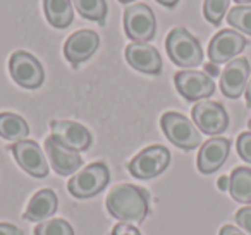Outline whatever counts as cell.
<instances>
[{
  "instance_id": "4",
  "label": "cell",
  "mask_w": 251,
  "mask_h": 235,
  "mask_svg": "<svg viewBox=\"0 0 251 235\" xmlns=\"http://www.w3.org/2000/svg\"><path fill=\"white\" fill-rule=\"evenodd\" d=\"M108 182H110V172H108L107 165L97 162L76 173L67 184V189H69L71 196L77 197V199H90V197L100 194Z\"/></svg>"
},
{
  "instance_id": "34",
  "label": "cell",
  "mask_w": 251,
  "mask_h": 235,
  "mask_svg": "<svg viewBox=\"0 0 251 235\" xmlns=\"http://www.w3.org/2000/svg\"><path fill=\"white\" fill-rule=\"evenodd\" d=\"M244 93H246V103L251 107V77H250V81H248V86H246V91H244Z\"/></svg>"
},
{
  "instance_id": "31",
  "label": "cell",
  "mask_w": 251,
  "mask_h": 235,
  "mask_svg": "<svg viewBox=\"0 0 251 235\" xmlns=\"http://www.w3.org/2000/svg\"><path fill=\"white\" fill-rule=\"evenodd\" d=\"M205 72L208 74L210 77H215V76H219L220 74V70H219V67H217V64H206L205 66Z\"/></svg>"
},
{
  "instance_id": "30",
  "label": "cell",
  "mask_w": 251,
  "mask_h": 235,
  "mask_svg": "<svg viewBox=\"0 0 251 235\" xmlns=\"http://www.w3.org/2000/svg\"><path fill=\"white\" fill-rule=\"evenodd\" d=\"M220 235H246L244 232H241L237 227H232V225H226V227L220 228Z\"/></svg>"
},
{
  "instance_id": "3",
  "label": "cell",
  "mask_w": 251,
  "mask_h": 235,
  "mask_svg": "<svg viewBox=\"0 0 251 235\" xmlns=\"http://www.w3.org/2000/svg\"><path fill=\"white\" fill-rule=\"evenodd\" d=\"M160 125L165 138L184 151H191L201 144V136H200L196 125L182 114L167 112L162 115Z\"/></svg>"
},
{
  "instance_id": "12",
  "label": "cell",
  "mask_w": 251,
  "mask_h": 235,
  "mask_svg": "<svg viewBox=\"0 0 251 235\" xmlns=\"http://www.w3.org/2000/svg\"><path fill=\"white\" fill-rule=\"evenodd\" d=\"M45 151L49 155L50 165L59 175H73L83 165V158H81L79 151H74V149L64 146L53 136H49L45 139Z\"/></svg>"
},
{
  "instance_id": "28",
  "label": "cell",
  "mask_w": 251,
  "mask_h": 235,
  "mask_svg": "<svg viewBox=\"0 0 251 235\" xmlns=\"http://www.w3.org/2000/svg\"><path fill=\"white\" fill-rule=\"evenodd\" d=\"M112 235H141L140 230H138L134 225H129V223H117L112 230Z\"/></svg>"
},
{
  "instance_id": "26",
  "label": "cell",
  "mask_w": 251,
  "mask_h": 235,
  "mask_svg": "<svg viewBox=\"0 0 251 235\" xmlns=\"http://www.w3.org/2000/svg\"><path fill=\"white\" fill-rule=\"evenodd\" d=\"M237 153L244 162L251 163V132H243L237 138Z\"/></svg>"
},
{
  "instance_id": "23",
  "label": "cell",
  "mask_w": 251,
  "mask_h": 235,
  "mask_svg": "<svg viewBox=\"0 0 251 235\" xmlns=\"http://www.w3.org/2000/svg\"><path fill=\"white\" fill-rule=\"evenodd\" d=\"M227 23L232 28L251 36V5H237L227 14Z\"/></svg>"
},
{
  "instance_id": "36",
  "label": "cell",
  "mask_w": 251,
  "mask_h": 235,
  "mask_svg": "<svg viewBox=\"0 0 251 235\" xmlns=\"http://www.w3.org/2000/svg\"><path fill=\"white\" fill-rule=\"evenodd\" d=\"M121 4H129V2H134V0H119Z\"/></svg>"
},
{
  "instance_id": "17",
  "label": "cell",
  "mask_w": 251,
  "mask_h": 235,
  "mask_svg": "<svg viewBox=\"0 0 251 235\" xmlns=\"http://www.w3.org/2000/svg\"><path fill=\"white\" fill-rule=\"evenodd\" d=\"M230 151V141L226 138H212L201 146L196 165L201 173H213L226 163Z\"/></svg>"
},
{
  "instance_id": "18",
  "label": "cell",
  "mask_w": 251,
  "mask_h": 235,
  "mask_svg": "<svg viewBox=\"0 0 251 235\" xmlns=\"http://www.w3.org/2000/svg\"><path fill=\"white\" fill-rule=\"evenodd\" d=\"M59 199L52 189H42L31 197L23 218L29 221H43L57 211Z\"/></svg>"
},
{
  "instance_id": "27",
  "label": "cell",
  "mask_w": 251,
  "mask_h": 235,
  "mask_svg": "<svg viewBox=\"0 0 251 235\" xmlns=\"http://www.w3.org/2000/svg\"><path fill=\"white\" fill-rule=\"evenodd\" d=\"M234 220H236V223L239 225L243 230H246L248 234L251 235V208H243V210H239L236 213V216H234Z\"/></svg>"
},
{
  "instance_id": "37",
  "label": "cell",
  "mask_w": 251,
  "mask_h": 235,
  "mask_svg": "<svg viewBox=\"0 0 251 235\" xmlns=\"http://www.w3.org/2000/svg\"><path fill=\"white\" fill-rule=\"evenodd\" d=\"M248 125H250V131H251V120H250V122H248Z\"/></svg>"
},
{
  "instance_id": "7",
  "label": "cell",
  "mask_w": 251,
  "mask_h": 235,
  "mask_svg": "<svg viewBox=\"0 0 251 235\" xmlns=\"http://www.w3.org/2000/svg\"><path fill=\"white\" fill-rule=\"evenodd\" d=\"M9 72L16 81V84L26 88V90H36L45 81V72H43V67L38 62V59L23 50H18L11 55Z\"/></svg>"
},
{
  "instance_id": "19",
  "label": "cell",
  "mask_w": 251,
  "mask_h": 235,
  "mask_svg": "<svg viewBox=\"0 0 251 235\" xmlns=\"http://www.w3.org/2000/svg\"><path fill=\"white\" fill-rule=\"evenodd\" d=\"M47 21L57 29H64L73 23V0H43Z\"/></svg>"
},
{
  "instance_id": "14",
  "label": "cell",
  "mask_w": 251,
  "mask_h": 235,
  "mask_svg": "<svg viewBox=\"0 0 251 235\" xmlns=\"http://www.w3.org/2000/svg\"><path fill=\"white\" fill-rule=\"evenodd\" d=\"M98 45H100V38L97 33L91 29H81L73 33L64 43V55L73 66H79L93 57V53L98 50Z\"/></svg>"
},
{
  "instance_id": "32",
  "label": "cell",
  "mask_w": 251,
  "mask_h": 235,
  "mask_svg": "<svg viewBox=\"0 0 251 235\" xmlns=\"http://www.w3.org/2000/svg\"><path fill=\"white\" fill-rule=\"evenodd\" d=\"M229 186H230V179L226 175H222L219 180H217V187H219L220 190H229Z\"/></svg>"
},
{
  "instance_id": "2",
  "label": "cell",
  "mask_w": 251,
  "mask_h": 235,
  "mask_svg": "<svg viewBox=\"0 0 251 235\" xmlns=\"http://www.w3.org/2000/svg\"><path fill=\"white\" fill-rule=\"evenodd\" d=\"M165 48L171 60L179 67L191 69L203 62V50L200 42L184 28H174L167 35Z\"/></svg>"
},
{
  "instance_id": "29",
  "label": "cell",
  "mask_w": 251,
  "mask_h": 235,
  "mask_svg": "<svg viewBox=\"0 0 251 235\" xmlns=\"http://www.w3.org/2000/svg\"><path fill=\"white\" fill-rule=\"evenodd\" d=\"M0 235H21V230L11 223H0Z\"/></svg>"
},
{
  "instance_id": "10",
  "label": "cell",
  "mask_w": 251,
  "mask_h": 235,
  "mask_svg": "<svg viewBox=\"0 0 251 235\" xmlns=\"http://www.w3.org/2000/svg\"><path fill=\"white\" fill-rule=\"evenodd\" d=\"M248 45V40L232 29H222L212 38L208 45V59L212 64H226L234 60Z\"/></svg>"
},
{
  "instance_id": "6",
  "label": "cell",
  "mask_w": 251,
  "mask_h": 235,
  "mask_svg": "<svg viewBox=\"0 0 251 235\" xmlns=\"http://www.w3.org/2000/svg\"><path fill=\"white\" fill-rule=\"evenodd\" d=\"M169 163H171V151L165 146L153 144L138 153L129 162L127 168L133 177L140 180H148L164 173Z\"/></svg>"
},
{
  "instance_id": "13",
  "label": "cell",
  "mask_w": 251,
  "mask_h": 235,
  "mask_svg": "<svg viewBox=\"0 0 251 235\" xmlns=\"http://www.w3.org/2000/svg\"><path fill=\"white\" fill-rule=\"evenodd\" d=\"M50 129L53 138H57L64 146L74 151H86L93 142L91 132L74 120H52Z\"/></svg>"
},
{
  "instance_id": "15",
  "label": "cell",
  "mask_w": 251,
  "mask_h": 235,
  "mask_svg": "<svg viewBox=\"0 0 251 235\" xmlns=\"http://www.w3.org/2000/svg\"><path fill=\"white\" fill-rule=\"evenodd\" d=\"M250 81V62L246 59H234L220 74V90L227 98H239L246 91Z\"/></svg>"
},
{
  "instance_id": "1",
  "label": "cell",
  "mask_w": 251,
  "mask_h": 235,
  "mask_svg": "<svg viewBox=\"0 0 251 235\" xmlns=\"http://www.w3.org/2000/svg\"><path fill=\"white\" fill-rule=\"evenodd\" d=\"M105 206L122 223H141L150 213V194L143 187L121 184L110 190Z\"/></svg>"
},
{
  "instance_id": "5",
  "label": "cell",
  "mask_w": 251,
  "mask_h": 235,
  "mask_svg": "<svg viewBox=\"0 0 251 235\" xmlns=\"http://www.w3.org/2000/svg\"><path fill=\"white\" fill-rule=\"evenodd\" d=\"M124 31L133 43H148L155 38V14L147 4H134L124 11Z\"/></svg>"
},
{
  "instance_id": "9",
  "label": "cell",
  "mask_w": 251,
  "mask_h": 235,
  "mask_svg": "<svg viewBox=\"0 0 251 235\" xmlns=\"http://www.w3.org/2000/svg\"><path fill=\"white\" fill-rule=\"evenodd\" d=\"M193 120L196 127L208 136L222 134L229 127V115L226 108L217 101L201 100L193 107Z\"/></svg>"
},
{
  "instance_id": "35",
  "label": "cell",
  "mask_w": 251,
  "mask_h": 235,
  "mask_svg": "<svg viewBox=\"0 0 251 235\" xmlns=\"http://www.w3.org/2000/svg\"><path fill=\"white\" fill-rule=\"evenodd\" d=\"M234 2H237V4H248V2H251V0H234Z\"/></svg>"
},
{
  "instance_id": "33",
  "label": "cell",
  "mask_w": 251,
  "mask_h": 235,
  "mask_svg": "<svg viewBox=\"0 0 251 235\" xmlns=\"http://www.w3.org/2000/svg\"><path fill=\"white\" fill-rule=\"evenodd\" d=\"M157 2H158L160 5H164V7L172 9V7H176V5H177L179 0H157Z\"/></svg>"
},
{
  "instance_id": "21",
  "label": "cell",
  "mask_w": 251,
  "mask_h": 235,
  "mask_svg": "<svg viewBox=\"0 0 251 235\" xmlns=\"http://www.w3.org/2000/svg\"><path fill=\"white\" fill-rule=\"evenodd\" d=\"M229 192L234 201L243 204L251 203V168L239 166L230 173Z\"/></svg>"
},
{
  "instance_id": "20",
  "label": "cell",
  "mask_w": 251,
  "mask_h": 235,
  "mask_svg": "<svg viewBox=\"0 0 251 235\" xmlns=\"http://www.w3.org/2000/svg\"><path fill=\"white\" fill-rule=\"evenodd\" d=\"M29 134V125L26 120L18 114L11 112H2L0 114V136L7 141H25Z\"/></svg>"
},
{
  "instance_id": "16",
  "label": "cell",
  "mask_w": 251,
  "mask_h": 235,
  "mask_svg": "<svg viewBox=\"0 0 251 235\" xmlns=\"http://www.w3.org/2000/svg\"><path fill=\"white\" fill-rule=\"evenodd\" d=\"M126 60L138 72L158 76L162 72V57L155 47L148 43H131L126 47Z\"/></svg>"
},
{
  "instance_id": "8",
  "label": "cell",
  "mask_w": 251,
  "mask_h": 235,
  "mask_svg": "<svg viewBox=\"0 0 251 235\" xmlns=\"http://www.w3.org/2000/svg\"><path fill=\"white\" fill-rule=\"evenodd\" d=\"M176 90L184 100L201 101L215 93V83L206 72L200 70H181L174 76Z\"/></svg>"
},
{
  "instance_id": "11",
  "label": "cell",
  "mask_w": 251,
  "mask_h": 235,
  "mask_svg": "<svg viewBox=\"0 0 251 235\" xmlns=\"http://www.w3.org/2000/svg\"><path fill=\"white\" fill-rule=\"evenodd\" d=\"M11 151L16 162L26 173L36 177V179H43L49 175V163H47L42 148L35 141L25 139V141L14 142L11 146Z\"/></svg>"
},
{
  "instance_id": "22",
  "label": "cell",
  "mask_w": 251,
  "mask_h": 235,
  "mask_svg": "<svg viewBox=\"0 0 251 235\" xmlns=\"http://www.w3.org/2000/svg\"><path fill=\"white\" fill-rule=\"evenodd\" d=\"M73 5L81 18L105 24L107 19V2L105 0H73Z\"/></svg>"
},
{
  "instance_id": "25",
  "label": "cell",
  "mask_w": 251,
  "mask_h": 235,
  "mask_svg": "<svg viewBox=\"0 0 251 235\" xmlns=\"http://www.w3.org/2000/svg\"><path fill=\"white\" fill-rule=\"evenodd\" d=\"M230 0H205L203 2V16L213 26L220 24V21L226 16V11L229 9Z\"/></svg>"
},
{
  "instance_id": "24",
  "label": "cell",
  "mask_w": 251,
  "mask_h": 235,
  "mask_svg": "<svg viewBox=\"0 0 251 235\" xmlns=\"http://www.w3.org/2000/svg\"><path fill=\"white\" fill-rule=\"evenodd\" d=\"M35 235H74V230L66 220L53 218L49 221H40L35 227Z\"/></svg>"
}]
</instances>
